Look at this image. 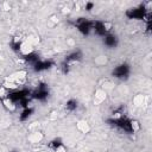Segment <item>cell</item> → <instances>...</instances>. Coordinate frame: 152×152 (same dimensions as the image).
<instances>
[{"mask_svg":"<svg viewBox=\"0 0 152 152\" xmlns=\"http://www.w3.org/2000/svg\"><path fill=\"white\" fill-rule=\"evenodd\" d=\"M26 75H27V72L25 70H19V71L12 74L10 77H6L5 80L11 81V82H14L18 87H20V86L25 84V82H26Z\"/></svg>","mask_w":152,"mask_h":152,"instance_id":"obj_1","label":"cell"},{"mask_svg":"<svg viewBox=\"0 0 152 152\" xmlns=\"http://www.w3.org/2000/svg\"><path fill=\"white\" fill-rule=\"evenodd\" d=\"M33 50H34V46H33L31 43H28L26 39H24V40L19 44V52H20V55H23V56H28V55H31V53L33 52Z\"/></svg>","mask_w":152,"mask_h":152,"instance_id":"obj_2","label":"cell"},{"mask_svg":"<svg viewBox=\"0 0 152 152\" xmlns=\"http://www.w3.org/2000/svg\"><path fill=\"white\" fill-rule=\"evenodd\" d=\"M107 99V91L102 88H99L95 90L94 93V97H93V102L94 104H101L102 102H104Z\"/></svg>","mask_w":152,"mask_h":152,"instance_id":"obj_3","label":"cell"},{"mask_svg":"<svg viewBox=\"0 0 152 152\" xmlns=\"http://www.w3.org/2000/svg\"><path fill=\"white\" fill-rule=\"evenodd\" d=\"M43 139H44V134H43L40 131H38V129L32 131V132L27 135V140H28L31 144H34V145L40 144V142L43 141Z\"/></svg>","mask_w":152,"mask_h":152,"instance_id":"obj_4","label":"cell"},{"mask_svg":"<svg viewBox=\"0 0 152 152\" xmlns=\"http://www.w3.org/2000/svg\"><path fill=\"white\" fill-rule=\"evenodd\" d=\"M76 128L78 132L83 133V134H87L90 132V125L86 121V120H78L76 122Z\"/></svg>","mask_w":152,"mask_h":152,"instance_id":"obj_5","label":"cell"},{"mask_svg":"<svg viewBox=\"0 0 152 152\" xmlns=\"http://www.w3.org/2000/svg\"><path fill=\"white\" fill-rule=\"evenodd\" d=\"M2 104H4V107H5L7 110H10V112H14V110L17 109V104H15V102H14L11 97H5V99H2Z\"/></svg>","mask_w":152,"mask_h":152,"instance_id":"obj_6","label":"cell"},{"mask_svg":"<svg viewBox=\"0 0 152 152\" xmlns=\"http://www.w3.org/2000/svg\"><path fill=\"white\" fill-rule=\"evenodd\" d=\"M145 102V96L142 94H137L134 97H133V103L137 106V107H140L142 106Z\"/></svg>","mask_w":152,"mask_h":152,"instance_id":"obj_7","label":"cell"},{"mask_svg":"<svg viewBox=\"0 0 152 152\" xmlns=\"http://www.w3.org/2000/svg\"><path fill=\"white\" fill-rule=\"evenodd\" d=\"M95 64L96 65H100V66H102V65H104V64H107V62H108V57L106 56V55H100V56H97L96 58H95Z\"/></svg>","mask_w":152,"mask_h":152,"instance_id":"obj_8","label":"cell"},{"mask_svg":"<svg viewBox=\"0 0 152 152\" xmlns=\"http://www.w3.org/2000/svg\"><path fill=\"white\" fill-rule=\"evenodd\" d=\"M2 87L5 88V89H7V90H15V89H18L19 87L14 83V82H11V81H7V80H5V82L2 83Z\"/></svg>","mask_w":152,"mask_h":152,"instance_id":"obj_9","label":"cell"},{"mask_svg":"<svg viewBox=\"0 0 152 152\" xmlns=\"http://www.w3.org/2000/svg\"><path fill=\"white\" fill-rule=\"evenodd\" d=\"M129 125H131V129H132L133 132H138V131H140V124H139L138 120H132Z\"/></svg>","mask_w":152,"mask_h":152,"instance_id":"obj_10","label":"cell"},{"mask_svg":"<svg viewBox=\"0 0 152 152\" xmlns=\"http://www.w3.org/2000/svg\"><path fill=\"white\" fill-rule=\"evenodd\" d=\"M26 40H27L28 43H31L33 46H34L36 44H38V43H39V38H38V37H36V36H33V34H30V36H27Z\"/></svg>","mask_w":152,"mask_h":152,"instance_id":"obj_11","label":"cell"},{"mask_svg":"<svg viewBox=\"0 0 152 152\" xmlns=\"http://www.w3.org/2000/svg\"><path fill=\"white\" fill-rule=\"evenodd\" d=\"M48 21H49V24H50L51 26H53V25H56V24L58 23V17H57L56 14H53V15H51V17L48 19Z\"/></svg>","mask_w":152,"mask_h":152,"instance_id":"obj_12","label":"cell"},{"mask_svg":"<svg viewBox=\"0 0 152 152\" xmlns=\"http://www.w3.org/2000/svg\"><path fill=\"white\" fill-rule=\"evenodd\" d=\"M7 95H8V90L5 89L4 87H0V99L2 100V99H5V97H8Z\"/></svg>","mask_w":152,"mask_h":152,"instance_id":"obj_13","label":"cell"},{"mask_svg":"<svg viewBox=\"0 0 152 152\" xmlns=\"http://www.w3.org/2000/svg\"><path fill=\"white\" fill-rule=\"evenodd\" d=\"M53 152H66V147L64 145H58Z\"/></svg>","mask_w":152,"mask_h":152,"instance_id":"obj_14","label":"cell"},{"mask_svg":"<svg viewBox=\"0 0 152 152\" xmlns=\"http://www.w3.org/2000/svg\"><path fill=\"white\" fill-rule=\"evenodd\" d=\"M2 8H4L5 11H8V10H11V5H10V2H7V1L2 2Z\"/></svg>","mask_w":152,"mask_h":152,"instance_id":"obj_15","label":"cell"},{"mask_svg":"<svg viewBox=\"0 0 152 152\" xmlns=\"http://www.w3.org/2000/svg\"><path fill=\"white\" fill-rule=\"evenodd\" d=\"M114 120H119V119H121V113H119V112H116V113H114L113 114V116H112Z\"/></svg>","mask_w":152,"mask_h":152,"instance_id":"obj_16","label":"cell"},{"mask_svg":"<svg viewBox=\"0 0 152 152\" xmlns=\"http://www.w3.org/2000/svg\"><path fill=\"white\" fill-rule=\"evenodd\" d=\"M62 12H63V13H66V14H69V13L71 12V8H70L69 6H65V7H63Z\"/></svg>","mask_w":152,"mask_h":152,"instance_id":"obj_17","label":"cell"}]
</instances>
